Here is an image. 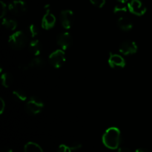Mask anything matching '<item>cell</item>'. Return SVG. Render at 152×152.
I'll return each instance as SVG.
<instances>
[{"label": "cell", "mask_w": 152, "mask_h": 152, "mask_svg": "<svg viewBox=\"0 0 152 152\" xmlns=\"http://www.w3.org/2000/svg\"><path fill=\"white\" fill-rule=\"evenodd\" d=\"M120 131L116 127L107 129L102 136V142L107 148L117 149L120 143Z\"/></svg>", "instance_id": "1"}, {"label": "cell", "mask_w": 152, "mask_h": 152, "mask_svg": "<svg viewBox=\"0 0 152 152\" xmlns=\"http://www.w3.org/2000/svg\"><path fill=\"white\" fill-rule=\"evenodd\" d=\"M28 42V37L22 31H16L10 36L8 43L10 47L15 50H21L24 48Z\"/></svg>", "instance_id": "2"}, {"label": "cell", "mask_w": 152, "mask_h": 152, "mask_svg": "<svg viewBox=\"0 0 152 152\" xmlns=\"http://www.w3.org/2000/svg\"><path fill=\"white\" fill-rule=\"evenodd\" d=\"M26 111L32 115L38 114L42 111L44 104L37 97H31L26 104Z\"/></svg>", "instance_id": "3"}, {"label": "cell", "mask_w": 152, "mask_h": 152, "mask_svg": "<svg viewBox=\"0 0 152 152\" xmlns=\"http://www.w3.org/2000/svg\"><path fill=\"white\" fill-rule=\"evenodd\" d=\"M65 62V53L63 50H56L49 56V62L56 68H61Z\"/></svg>", "instance_id": "4"}, {"label": "cell", "mask_w": 152, "mask_h": 152, "mask_svg": "<svg viewBox=\"0 0 152 152\" xmlns=\"http://www.w3.org/2000/svg\"><path fill=\"white\" fill-rule=\"evenodd\" d=\"M8 9L13 15L20 16L25 14L27 10L26 4L22 0H14L10 3Z\"/></svg>", "instance_id": "5"}, {"label": "cell", "mask_w": 152, "mask_h": 152, "mask_svg": "<svg viewBox=\"0 0 152 152\" xmlns=\"http://www.w3.org/2000/svg\"><path fill=\"white\" fill-rule=\"evenodd\" d=\"M60 22L65 29H70L74 22V14L72 10H62L60 13Z\"/></svg>", "instance_id": "6"}, {"label": "cell", "mask_w": 152, "mask_h": 152, "mask_svg": "<svg viewBox=\"0 0 152 152\" xmlns=\"http://www.w3.org/2000/svg\"><path fill=\"white\" fill-rule=\"evenodd\" d=\"M128 7L129 10L137 16H142L146 12V7L140 0H132Z\"/></svg>", "instance_id": "7"}, {"label": "cell", "mask_w": 152, "mask_h": 152, "mask_svg": "<svg viewBox=\"0 0 152 152\" xmlns=\"http://www.w3.org/2000/svg\"><path fill=\"white\" fill-rule=\"evenodd\" d=\"M56 42L62 50H67L72 45V37L68 32L62 33L58 35L56 38Z\"/></svg>", "instance_id": "8"}, {"label": "cell", "mask_w": 152, "mask_h": 152, "mask_svg": "<svg viewBox=\"0 0 152 152\" xmlns=\"http://www.w3.org/2000/svg\"><path fill=\"white\" fill-rule=\"evenodd\" d=\"M119 50L124 55L134 54L137 51V45L133 41H125L120 45Z\"/></svg>", "instance_id": "9"}, {"label": "cell", "mask_w": 152, "mask_h": 152, "mask_svg": "<svg viewBox=\"0 0 152 152\" xmlns=\"http://www.w3.org/2000/svg\"><path fill=\"white\" fill-rule=\"evenodd\" d=\"M56 21L54 15L50 13V10H47L42 20V27L45 30L51 29L56 24Z\"/></svg>", "instance_id": "10"}, {"label": "cell", "mask_w": 152, "mask_h": 152, "mask_svg": "<svg viewBox=\"0 0 152 152\" xmlns=\"http://www.w3.org/2000/svg\"><path fill=\"white\" fill-rule=\"evenodd\" d=\"M108 63L110 66L113 68H124L126 65V61L120 55L111 53L108 59Z\"/></svg>", "instance_id": "11"}, {"label": "cell", "mask_w": 152, "mask_h": 152, "mask_svg": "<svg viewBox=\"0 0 152 152\" xmlns=\"http://www.w3.org/2000/svg\"><path fill=\"white\" fill-rule=\"evenodd\" d=\"M45 61L41 57L37 56L34 59H33L27 65H22L20 66V68L22 71H26L29 68H41V67L44 66Z\"/></svg>", "instance_id": "12"}, {"label": "cell", "mask_w": 152, "mask_h": 152, "mask_svg": "<svg viewBox=\"0 0 152 152\" xmlns=\"http://www.w3.org/2000/svg\"><path fill=\"white\" fill-rule=\"evenodd\" d=\"M117 25L120 29L124 31H129L133 28V24H132V21L124 16H120L119 18L118 21H117Z\"/></svg>", "instance_id": "13"}, {"label": "cell", "mask_w": 152, "mask_h": 152, "mask_svg": "<svg viewBox=\"0 0 152 152\" xmlns=\"http://www.w3.org/2000/svg\"><path fill=\"white\" fill-rule=\"evenodd\" d=\"M29 50L34 56H39L42 50L41 42L38 39L32 40L29 44Z\"/></svg>", "instance_id": "14"}, {"label": "cell", "mask_w": 152, "mask_h": 152, "mask_svg": "<svg viewBox=\"0 0 152 152\" xmlns=\"http://www.w3.org/2000/svg\"><path fill=\"white\" fill-rule=\"evenodd\" d=\"M1 83L5 88H9L12 86L13 83V77L9 73H4L1 74Z\"/></svg>", "instance_id": "15"}, {"label": "cell", "mask_w": 152, "mask_h": 152, "mask_svg": "<svg viewBox=\"0 0 152 152\" xmlns=\"http://www.w3.org/2000/svg\"><path fill=\"white\" fill-rule=\"evenodd\" d=\"M2 25L9 31H14L17 27V23L14 19L4 18L2 20Z\"/></svg>", "instance_id": "16"}, {"label": "cell", "mask_w": 152, "mask_h": 152, "mask_svg": "<svg viewBox=\"0 0 152 152\" xmlns=\"http://www.w3.org/2000/svg\"><path fill=\"white\" fill-rule=\"evenodd\" d=\"M25 152H43V151L38 144L30 142L25 145Z\"/></svg>", "instance_id": "17"}, {"label": "cell", "mask_w": 152, "mask_h": 152, "mask_svg": "<svg viewBox=\"0 0 152 152\" xmlns=\"http://www.w3.org/2000/svg\"><path fill=\"white\" fill-rule=\"evenodd\" d=\"M13 94L16 97V99L22 101V102L26 100L27 97H28L26 93L22 89H16L13 91Z\"/></svg>", "instance_id": "18"}, {"label": "cell", "mask_w": 152, "mask_h": 152, "mask_svg": "<svg viewBox=\"0 0 152 152\" xmlns=\"http://www.w3.org/2000/svg\"><path fill=\"white\" fill-rule=\"evenodd\" d=\"M126 12H127V7L123 5V4L122 3H120V4L116 5L114 8V13L115 14L123 15L124 13H126Z\"/></svg>", "instance_id": "19"}, {"label": "cell", "mask_w": 152, "mask_h": 152, "mask_svg": "<svg viewBox=\"0 0 152 152\" xmlns=\"http://www.w3.org/2000/svg\"><path fill=\"white\" fill-rule=\"evenodd\" d=\"M28 34L31 36V37H36L39 34V29L37 28V26L34 24H31V25H29L28 28Z\"/></svg>", "instance_id": "20"}, {"label": "cell", "mask_w": 152, "mask_h": 152, "mask_svg": "<svg viewBox=\"0 0 152 152\" xmlns=\"http://www.w3.org/2000/svg\"><path fill=\"white\" fill-rule=\"evenodd\" d=\"M91 2L97 7H102L105 4V0H90Z\"/></svg>", "instance_id": "21"}, {"label": "cell", "mask_w": 152, "mask_h": 152, "mask_svg": "<svg viewBox=\"0 0 152 152\" xmlns=\"http://www.w3.org/2000/svg\"><path fill=\"white\" fill-rule=\"evenodd\" d=\"M70 148L71 149V151H77V150L80 149L82 148V144L78 142H73L71 145H70Z\"/></svg>", "instance_id": "22"}, {"label": "cell", "mask_w": 152, "mask_h": 152, "mask_svg": "<svg viewBox=\"0 0 152 152\" xmlns=\"http://www.w3.org/2000/svg\"><path fill=\"white\" fill-rule=\"evenodd\" d=\"M0 6H1V17L3 18L5 16L7 12V6L2 1H0Z\"/></svg>", "instance_id": "23"}, {"label": "cell", "mask_w": 152, "mask_h": 152, "mask_svg": "<svg viewBox=\"0 0 152 152\" xmlns=\"http://www.w3.org/2000/svg\"><path fill=\"white\" fill-rule=\"evenodd\" d=\"M58 152H71V149L69 146L65 145H61L58 148Z\"/></svg>", "instance_id": "24"}, {"label": "cell", "mask_w": 152, "mask_h": 152, "mask_svg": "<svg viewBox=\"0 0 152 152\" xmlns=\"http://www.w3.org/2000/svg\"><path fill=\"white\" fill-rule=\"evenodd\" d=\"M0 102H1V108H0V113L2 114L3 111L4 110V107H5V103H4V101L3 100V99H0Z\"/></svg>", "instance_id": "25"}, {"label": "cell", "mask_w": 152, "mask_h": 152, "mask_svg": "<svg viewBox=\"0 0 152 152\" xmlns=\"http://www.w3.org/2000/svg\"><path fill=\"white\" fill-rule=\"evenodd\" d=\"M117 152H132V151L127 147H121L119 148Z\"/></svg>", "instance_id": "26"}, {"label": "cell", "mask_w": 152, "mask_h": 152, "mask_svg": "<svg viewBox=\"0 0 152 152\" xmlns=\"http://www.w3.org/2000/svg\"><path fill=\"white\" fill-rule=\"evenodd\" d=\"M1 152H13V151H12L11 148H9V147L4 146L1 149Z\"/></svg>", "instance_id": "27"}, {"label": "cell", "mask_w": 152, "mask_h": 152, "mask_svg": "<svg viewBox=\"0 0 152 152\" xmlns=\"http://www.w3.org/2000/svg\"><path fill=\"white\" fill-rule=\"evenodd\" d=\"M136 152H150L148 151V149H146V148H138V149L136 150Z\"/></svg>", "instance_id": "28"}, {"label": "cell", "mask_w": 152, "mask_h": 152, "mask_svg": "<svg viewBox=\"0 0 152 152\" xmlns=\"http://www.w3.org/2000/svg\"><path fill=\"white\" fill-rule=\"evenodd\" d=\"M117 1H118L120 3H122V4H125L128 0H117Z\"/></svg>", "instance_id": "29"}]
</instances>
